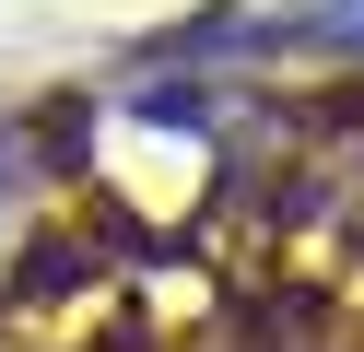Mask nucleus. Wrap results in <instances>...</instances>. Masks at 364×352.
I'll return each mask as SVG.
<instances>
[{
    "label": "nucleus",
    "mask_w": 364,
    "mask_h": 352,
    "mask_svg": "<svg viewBox=\"0 0 364 352\" xmlns=\"http://www.w3.org/2000/svg\"><path fill=\"white\" fill-rule=\"evenodd\" d=\"M329 12H341V0H329Z\"/></svg>",
    "instance_id": "f257e3e1"
}]
</instances>
